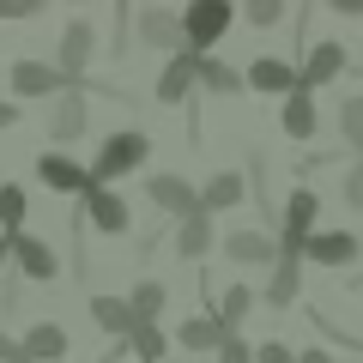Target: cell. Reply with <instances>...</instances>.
<instances>
[{
	"label": "cell",
	"instance_id": "obj_1",
	"mask_svg": "<svg viewBox=\"0 0 363 363\" xmlns=\"http://www.w3.org/2000/svg\"><path fill=\"white\" fill-rule=\"evenodd\" d=\"M224 30H230V0H194V6L182 13V43H194V49L218 43Z\"/></svg>",
	"mask_w": 363,
	"mask_h": 363
},
{
	"label": "cell",
	"instance_id": "obj_2",
	"mask_svg": "<svg viewBox=\"0 0 363 363\" xmlns=\"http://www.w3.org/2000/svg\"><path fill=\"white\" fill-rule=\"evenodd\" d=\"M140 157H145V133H116V140L97 152V169H91V182H104V176H128Z\"/></svg>",
	"mask_w": 363,
	"mask_h": 363
},
{
	"label": "cell",
	"instance_id": "obj_3",
	"mask_svg": "<svg viewBox=\"0 0 363 363\" xmlns=\"http://www.w3.org/2000/svg\"><path fill=\"white\" fill-rule=\"evenodd\" d=\"M37 169H43V182H49V188H61V194H91V169H79L73 157H61V152L43 157Z\"/></svg>",
	"mask_w": 363,
	"mask_h": 363
},
{
	"label": "cell",
	"instance_id": "obj_4",
	"mask_svg": "<svg viewBox=\"0 0 363 363\" xmlns=\"http://www.w3.org/2000/svg\"><path fill=\"white\" fill-rule=\"evenodd\" d=\"M152 200H157V206H169L176 218H194V212H200L194 188H188L182 176H152Z\"/></svg>",
	"mask_w": 363,
	"mask_h": 363
},
{
	"label": "cell",
	"instance_id": "obj_5",
	"mask_svg": "<svg viewBox=\"0 0 363 363\" xmlns=\"http://www.w3.org/2000/svg\"><path fill=\"white\" fill-rule=\"evenodd\" d=\"M339 67H345V49H339V43H315V49H309V67H303V91L339 79Z\"/></svg>",
	"mask_w": 363,
	"mask_h": 363
},
{
	"label": "cell",
	"instance_id": "obj_6",
	"mask_svg": "<svg viewBox=\"0 0 363 363\" xmlns=\"http://www.w3.org/2000/svg\"><path fill=\"white\" fill-rule=\"evenodd\" d=\"M309 218H315V194H291V212H285V260L309 242Z\"/></svg>",
	"mask_w": 363,
	"mask_h": 363
},
{
	"label": "cell",
	"instance_id": "obj_7",
	"mask_svg": "<svg viewBox=\"0 0 363 363\" xmlns=\"http://www.w3.org/2000/svg\"><path fill=\"white\" fill-rule=\"evenodd\" d=\"M85 206H91V218H97V230H109V236H121L128 230V206H121L116 194H104L97 182H91V194H85Z\"/></svg>",
	"mask_w": 363,
	"mask_h": 363
},
{
	"label": "cell",
	"instance_id": "obj_8",
	"mask_svg": "<svg viewBox=\"0 0 363 363\" xmlns=\"http://www.w3.org/2000/svg\"><path fill=\"white\" fill-rule=\"evenodd\" d=\"M85 61H91V30H85V25H73V30L61 37V79H67V85L85 73Z\"/></svg>",
	"mask_w": 363,
	"mask_h": 363
},
{
	"label": "cell",
	"instance_id": "obj_9",
	"mask_svg": "<svg viewBox=\"0 0 363 363\" xmlns=\"http://www.w3.org/2000/svg\"><path fill=\"white\" fill-rule=\"evenodd\" d=\"M248 85H255V91H297V73H291L285 61H272V55H267V61L248 67Z\"/></svg>",
	"mask_w": 363,
	"mask_h": 363
},
{
	"label": "cell",
	"instance_id": "obj_10",
	"mask_svg": "<svg viewBox=\"0 0 363 363\" xmlns=\"http://www.w3.org/2000/svg\"><path fill=\"white\" fill-rule=\"evenodd\" d=\"M13 85L25 91V97H43V91L67 85V79H61V73H49V67H43V61H18V67H13Z\"/></svg>",
	"mask_w": 363,
	"mask_h": 363
},
{
	"label": "cell",
	"instance_id": "obj_11",
	"mask_svg": "<svg viewBox=\"0 0 363 363\" xmlns=\"http://www.w3.org/2000/svg\"><path fill=\"white\" fill-rule=\"evenodd\" d=\"M13 248H18V260H25L30 279H55V255H49V242H37V236H13Z\"/></svg>",
	"mask_w": 363,
	"mask_h": 363
},
{
	"label": "cell",
	"instance_id": "obj_12",
	"mask_svg": "<svg viewBox=\"0 0 363 363\" xmlns=\"http://www.w3.org/2000/svg\"><path fill=\"white\" fill-rule=\"evenodd\" d=\"M140 37L157 43V49H182V18H169V13H145V18H140Z\"/></svg>",
	"mask_w": 363,
	"mask_h": 363
},
{
	"label": "cell",
	"instance_id": "obj_13",
	"mask_svg": "<svg viewBox=\"0 0 363 363\" xmlns=\"http://www.w3.org/2000/svg\"><path fill=\"white\" fill-rule=\"evenodd\" d=\"M188 85H194V61L182 55V61L164 67V79H157V97H164V104H182V97H188Z\"/></svg>",
	"mask_w": 363,
	"mask_h": 363
},
{
	"label": "cell",
	"instance_id": "obj_14",
	"mask_svg": "<svg viewBox=\"0 0 363 363\" xmlns=\"http://www.w3.org/2000/svg\"><path fill=\"white\" fill-rule=\"evenodd\" d=\"M309 255L327 260V267H339V260L357 255V236H345V230H333V236H309Z\"/></svg>",
	"mask_w": 363,
	"mask_h": 363
},
{
	"label": "cell",
	"instance_id": "obj_15",
	"mask_svg": "<svg viewBox=\"0 0 363 363\" xmlns=\"http://www.w3.org/2000/svg\"><path fill=\"white\" fill-rule=\"evenodd\" d=\"M91 315H97V327H109V333H133V327H140L121 297H97V303H91Z\"/></svg>",
	"mask_w": 363,
	"mask_h": 363
},
{
	"label": "cell",
	"instance_id": "obj_16",
	"mask_svg": "<svg viewBox=\"0 0 363 363\" xmlns=\"http://www.w3.org/2000/svg\"><path fill=\"white\" fill-rule=\"evenodd\" d=\"M285 133H297V140H309V133H315V97H309V91H291V104H285Z\"/></svg>",
	"mask_w": 363,
	"mask_h": 363
},
{
	"label": "cell",
	"instance_id": "obj_17",
	"mask_svg": "<svg viewBox=\"0 0 363 363\" xmlns=\"http://www.w3.org/2000/svg\"><path fill=\"white\" fill-rule=\"evenodd\" d=\"M61 351H67V333H61V327H49V321L30 327V339H25V357H30V363H37V357H61Z\"/></svg>",
	"mask_w": 363,
	"mask_h": 363
},
{
	"label": "cell",
	"instance_id": "obj_18",
	"mask_svg": "<svg viewBox=\"0 0 363 363\" xmlns=\"http://www.w3.org/2000/svg\"><path fill=\"white\" fill-rule=\"evenodd\" d=\"M49 128H55V140H73V133H85V97H79V91L67 97L61 109H55V121H49Z\"/></svg>",
	"mask_w": 363,
	"mask_h": 363
},
{
	"label": "cell",
	"instance_id": "obj_19",
	"mask_svg": "<svg viewBox=\"0 0 363 363\" xmlns=\"http://www.w3.org/2000/svg\"><path fill=\"white\" fill-rule=\"evenodd\" d=\"M242 200V176H218L206 188V200H200V212H218V206H236Z\"/></svg>",
	"mask_w": 363,
	"mask_h": 363
},
{
	"label": "cell",
	"instance_id": "obj_20",
	"mask_svg": "<svg viewBox=\"0 0 363 363\" xmlns=\"http://www.w3.org/2000/svg\"><path fill=\"white\" fill-rule=\"evenodd\" d=\"M212 242V224H206V212H194V218L182 224V236H176V248L182 255H200V248Z\"/></svg>",
	"mask_w": 363,
	"mask_h": 363
},
{
	"label": "cell",
	"instance_id": "obj_21",
	"mask_svg": "<svg viewBox=\"0 0 363 363\" xmlns=\"http://www.w3.org/2000/svg\"><path fill=\"white\" fill-rule=\"evenodd\" d=\"M267 297H272V303H291V297H297V267H291L285 255H279V267H272V285H267Z\"/></svg>",
	"mask_w": 363,
	"mask_h": 363
},
{
	"label": "cell",
	"instance_id": "obj_22",
	"mask_svg": "<svg viewBox=\"0 0 363 363\" xmlns=\"http://www.w3.org/2000/svg\"><path fill=\"white\" fill-rule=\"evenodd\" d=\"M128 309H133V321H152V315L157 309H164V285H140V291H133V303H128Z\"/></svg>",
	"mask_w": 363,
	"mask_h": 363
},
{
	"label": "cell",
	"instance_id": "obj_23",
	"mask_svg": "<svg viewBox=\"0 0 363 363\" xmlns=\"http://www.w3.org/2000/svg\"><path fill=\"white\" fill-rule=\"evenodd\" d=\"M194 73L206 79L212 91H236V85H242V73H230V67H224V61H194Z\"/></svg>",
	"mask_w": 363,
	"mask_h": 363
},
{
	"label": "cell",
	"instance_id": "obj_24",
	"mask_svg": "<svg viewBox=\"0 0 363 363\" xmlns=\"http://www.w3.org/2000/svg\"><path fill=\"white\" fill-rule=\"evenodd\" d=\"M230 255L236 260H272V242L255 236V230H242V236H230Z\"/></svg>",
	"mask_w": 363,
	"mask_h": 363
},
{
	"label": "cell",
	"instance_id": "obj_25",
	"mask_svg": "<svg viewBox=\"0 0 363 363\" xmlns=\"http://www.w3.org/2000/svg\"><path fill=\"white\" fill-rule=\"evenodd\" d=\"M0 218L18 230V218H25V188H0Z\"/></svg>",
	"mask_w": 363,
	"mask_h": 363
},
{
	"label": "cell",
	"instance_id": "obj_26",
	"mask_svg": "<svg viewBox=\"0 0 363 363\" xmlns=\"http://www.w3.org/2000/svg\"><path fill=\"white\" fill-rule=\"evenodd\" d=\"M182 345H218V321H188L182 327Z\"/></svg>",
	"mask_w": 363,
	"mask_h": 363
},
{
	"label": "cell",
	"instance_id": "obj_27",
	"mask_svg": "<svg viewBox=\"0 0 363 363\" xmlns=\"http://www.w3.org/2000/svg\"><path fill=\"white\" fill-rule=\"evenodd\" d=\"M279 13H285V0H248V18H255L260 30H267V25H279Z\"/></svg>",
	"mask_w": 363,
	"mask_h": 363
},
{
	"label": "cell",
	"instance_id": "obj_28",
	"mask_svg": "<svg viewBox=\"0 0 363 363\" xmlns=\"http://www.w3.org/2000/svg\"><path fill=\"white\" fill-rule=\"evenodd\" d=\"M133 345H140V357H157V351H164V333L145 321V327H133Z\"/></svg>",
	"mask_w": 363,
	"mask_h": 363
},
{
	"label": "cell",
	"instance_id": "obj_29",
	"mask_svg": "<svg viewBox=\"0 0 363 363\" xmlns=\"http://www.w3.org/2000/svg\"><path fill=\"white\" fill-rule=\"evenodd\" d=\"M345 140L363 145V97H351V104H345Z\"/></svg>",
	"mask_w": 363,
	"mask_h": 363
},
{
	"label": "cell",
	"instance_id": "obj_30",
	"mask_svg": "<svg viewBox=\"0 0 363 363\" xmlns=\"http://www.w3.org/2000/svg\"><path fill=\"white\" fill-rule=\"evenodd\" d=\"M242 309H248V291H242V285H230V297H224V315H218V321L230 327V321H236Z\"/></svg>",
	"mask_w": 363,
	"mask_h": 363
},
{
	"label": "cell",
	"instance_id": "obj_31",
	"mask_svg": "<svg viewBox=\"0 0 363 363\" xmlns=\"http://www.w3.org/2000/svg\"><path fill=\"white\" fill-rule=\"evenodd\" d=\"M43 0H0V18H25V13H37Z\"/></svg>",
	"mask_w": 363,
	"mask_h": 363
},
{
	"label": "cell",
	"instance_id": "obj_32",
	"mask_svg": "<svg viewBox=\"0 0 363 363\" xmlns=\"http://www.w3.org/2000/svg\"><path fill=\"white\" fill-rule=\"evenodd\" d=\"M345 200H351V206H363V164L351 169V182H345Z\"/></svg>",
	"mask_w": 363,
	"mask_h": 363
},
{
	"label": "cell",
	"instance_id": "obj_33",
	"mask_svg": "<svg viewBox=\"0 0 363 363\" xmlns=\"http://www.w3.org/2000/svg\"><path fill=\"white\" fill-rule=\"evenodd\" d=\"M0 363H30L25 345H13V339H0Z\"/></svg>",
	"mask_w": 363,
	"mask_h": 363
},
{
	"label": "cell",
	"instance_id": "obj_34",
	"mask_svg": "<svg viewBox=\"0 0 363 363\" xmlns=\"http://www.w3.org/2000/svg\"><path fill=\"white\" fill-rule=\"evenodd\" d=\"M260 363H297V357H291L285 345H260Z\"/></svg>",
	"mask_w": 363,
	"mask_h": 363
},
{
	"label": "cell",
	"instance_id": "obj_35",
	"mask_svg": "<svg viewBox=\"0 0 363 363\" xmlns=\"http://www.w3.org/2000/svg\"><path fill=\"white\" fill-rule=\"evenodd\" d=\"M224 363H248V345H236V339H230V345H224Z\"/></svg>",
	"mask_w": 363,
	"mask_h": 363
},
{
	"label": "cell",
	"instance_id": "obj_36",
	"mask_svg": "<svg viewBox=\"0 0 363 363\" xmlns=\"http://www.w3.org/2000/svg\"><path fill=\"white\" fill-rule=\"evenodd\" d=\"M297 363H333V357H327V351H303Z\"/></svg>",
	"mask_w": 363,
	"mask_h": 363
},
{
	"label": "cell",
	"instance_id": "obj_37",
	"mask_svg": "<svg viewBox=\"0 0 363 363\" xmlns=\"http://www.w3.org/2000/svg\"><path fill=\"white\" fill-rule=\"evenodd\" d=\"M333 6L339 13H363V0H333Z\"/></svg>",
	"mask_w": 363,
	"mask_h": 363
},
{
	"label": "cell",
	"instance_id": "obj_38",
	"mask_svg": "<svg viewBox=\"0 0 363 363\" xmlns=\"http://www.w3.org/2000/svg\"><path fill=\"white\" fill-rule=\"evenodd\" d=\"M6 121H13V104H0V128H6Z\"/></svg>",
	"mask_w": 363,
	"mask_h": 363
},
{
	"label": "cell",
	"instance_id": "obj_39",
	"mask_svg": "<svg viewBox=\"0 0 363 363\" xmlns=\"http://www.w3.org/2000/svg\"><path fill=\"white\" fill-rule=\"evenodd\" d=\"M0 260H6V242H0Z\"/></svg>",
	"mask_w": 363,
	"mask_h": 363
}]
</instances>
